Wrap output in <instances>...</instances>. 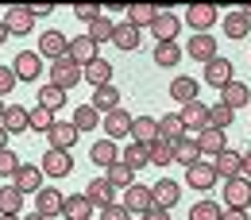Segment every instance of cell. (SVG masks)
<instances>
[{"label": "cell", "instance_id": "59", "mask_svg": "<svg viewBox=\"0 0 251 220\" xmlns=\"http://www.w3.org/2000/svg\"><path fill=\"white\" fill-rule=\"evenodd\" d=\"M0 220H20V217H4V213H0Z\"/></svg>", "mask_w": 251, "mask_h": 220}, {"label": "cell", "instance_id": "53", "mask_svg": "<svg viewBox=\"0 0 251 220\" xmlns=\"http://www.w3.org/2000/svg\"><path fill=\"white\" fill-rule=\"evenodd\" d=\"M240 155H244V162H240V178H248V182H251V147H248V151H240Z\"/></svg>", "mask_w": 251, "mask_h": 220}, {"label": "cell", "instance_id": "52", "mask_svg": "<svg viewBox=\"0 0 251 220\" xmlns=\"http://www.w3.org/2000/svg\"><path fill=\"white\" fill-rule=\"evenodd\" d=\"M220 220H251V217H248V209H224Z\"/></svg>", "mask_w": 251, "mask_h": 220}, {"label": "cell", "instance_id": "26", "mask_svg": "<svg viewBox=\"0 0 251 220\" xmlns=\"http://www.w3.org/2000/svg\"><path fill=\"white\" fill-rule=\"evenodd\" d=\"M4 131H8V135L31 131V120H27V108H24V104H8V108H4Z\"/></svg>", "mask_w": 251, "mask_h": 220}, {"label": "cell", "instance_id": "30", "mask_svg": "<svg viewBox=\"0 0 251 220\" xmlns=\"http://www.w3.org/2000/svg\"><path fill=\"white\" fill-rule=\"evenodd\" d=\"M158 139V120L155 116H135L131 120V143H155Z\"/></svg>", "mask_w": 251, "mask_h": 220}, {"label": "cell", "instance_id": "41", "mask_svg": "<svg viewBox=\"0 0 251 220\" xmlns=\"http://www.w3.org/2000/svg\"><path fill=\"white\" fill-rule=\"evenodd\" d=\"M182 62V47L178 43H155V66H178Z\"/></svg>", "mask_w": 251, "mask_h": 220}, {"label": "cell", "instance_id": "27", "mask_svg": "<svg viewBox=\"0 0 251 220\" xmlns=\"http://www.w3.org/2000/svg\"><path fill=\"white\" fill-rule=\"evenodd\" d=\"M174 162H182V166H193V162H201V151H197V135H182V139H174Z\"/></svg>", "mask_w": 251, "mask_h": 220}, {"label": "cell", "instance_id": "24", "mask_svg": "<svg viewBox=\"0 0 251 220\" xmlns=\"http://www.w3.org/2000/svg\"><path fill=\"white\" fill-rule=\"evenodd\" d=\"M248 100H251V89L244 85V81H228V85L220 89V104H224V108H232V112H236V108H244Z\"/></svg>", "mask_w": 251, "mask_h": 220}, {"label": "cell", "instance_id": "8", "mask_svg": "<svg viewBox=\"0 0 251 220\" xmlns=\"http://www.w3.org/2000/svg\"><path fill=\"white\" fill-rule=\"evenodd\" d=\"M62 201H66V197L58 193V189L43 186L39 193H35V213H39L43 220H50V217H62Z\"/></svg>", "mask_w": 251, "mask_h": 220}, {"label": "cell", "instance_id": "14", "mask_svg": "<svg viewBox=\"0 0 251 220\" xmlns=\"http://www.w3.org/2000/svg\"><path fill=\"white\" fill-rule=\"evenodd\" d=\"M151 193H155V205H158V209H166V213L182 201V186H178L174 178H158L155 186H151Z\"/></svg>", "mask_w": 251, "mask_h": 220}, {"label": "cell", "instance_id": "42", "mask_svg": "<svg viewBox=\"0 0 251 220\" xmlns=\"http://www.w3.org/2000/svg\"><path fill=\"white\" fill-rule=\"evenodd\" d=\"M27 120H31V131H43V135H47V131L54 127V112L43 108V104H31V108H27Z\"/></svg>", "mask_w": 251, "mask_h": 220}, {"label": "cell", "instance_id": "45", "mask_svg": "<svg viewBox=\"0 0 251 220\" xmlns=\"http://www.w3.org/2000/svg\"><path fill=\"white\" fill-rule=\"evenodd\" d=\"M232 120H236V112H232V108H224V104H213V108H209V127H217V131H228V127H232Z\"/></svg>", "mask_w": 251, "mask_h": 220}, {"label": "cell", "instance_id": "12", "mask_svg": "<svg viewBox=\"0 0 251 220\" xmlns=\"http://www.w3.org/2000/svg\"><path fill=\"white\" fill-rule=\"evenodd\" d=\"M182 31V20L174 16V12H158L155 24H151V35H155V43H174Z\"/></svg>", "mask_w": 251, "mask_h": 220}, {"label": "cell", "instance_id": "28", "mask_svg": "<svg viewBox=\"0 0 251 220\" xmlns=\"http://www.w3.org/2000/svg\"><path fill=\"white\" fill-rule=\"evenodd\" d=\"M158 12H162V8H155V4H127V24H131V27H139V31H143V27H151V24H155V16Z\"/></svg>", "mask_w": 251, "mask_h": 220}, {"label": "cell", "instance_id": "31", "mask_svg": "<svg viewBox=\"0 0 251 220\" xmlns=\"http://www.w3.org/2000/svg\"><path fill=\"white\" fill-rule=\"evenodd\" d=\"M70 58H74L77 66H89L93 58H100V54H97V43L89 39V35H81V39H70Z\"/></svg>", "mask_w": 251, "mask_h": 220}, {"label": "cell", "instance_id": "18", "mask_svg": "<svg viewBox=\"0 0 251 220\" xmlns=\"http://www.w3.org/2000/svg\"><path fill=\"white\" fill-rule=\"evenodd\" d=\"M39 170L50 174V178H66V174L74 170V158H70V151H47L43 162H39Z\"/></svg>", "mask_w": 251, "mask_h": 220}, {"label": "cell", "instance_id": "57", "mask_svg": "<svg viewBox=\"0 0 251 220\" xmlns=\"http://www.w3.org/2000/svg\"><path fill=\"white\" fill-rule=\"evenodd\" d=\"M20 220H43V217H39V213H31V217H20Z\"/></svg>", "mask_w": 251, "mask_h": 220}, {"label": "cell", "instance_id": "3", "mask_svg": "<svg viewBox=\"0 0 251 220\" xmlns=\"http://www.w3.org/2000/svg\"><path fill=\"white\" fill-rule=\"evenodd\" d=\"M182 127H186L189 135H201L205 127H209V104H201V100H189V104H182Z\"/></svg>", "mask_w": 251, "mask_h": 220}, {"label": "cell", "instance_id": "15", "mask_svg": "<svg viewBox=\"0 0 251 220\" xmlns=\"http://www.w3.org/2000/svg\"><path fill=\"white\" fill-rule=\"evenodd\" d=\"M47 139H50V151H70L77 143V127L70 120H54V127L47 131Z\"/></svg>", "mask_w": 251, "mask_h": 220}, {"label": "cell", "instance_id": "47", "mask_svg": "<svg viewBox=\"0 0 251 220\" xmlns=\"http://www.w3.org/2000/svg\"><path fill=\"white\" fill-rule=\"evenodd\" d=\"M16 170H20V155H16L12 147H8V151H0V178H8V182H12V178H16Z\"/></svg>", "mask_w": 251, "mask_h": 220}, {"label": "cell", "instance_id": "32", "mask_svg": "<svg viewBox=\"0 0 251 220\" xmlns=\"http://www.w3.org/2000/svg\"><path fill=\"white\" fill-rule=\"evenodd\" d=\"M70 124L77 127V135H89V131L100 124V112H97L93 104H77V108H74V120H70Z\"/></svg>", "mask_w": 251, "mask_h": 220}, {"label": "cell", "instance_id": "19", "mask_svg": "<svg viewBox=\"0 0 251 220\" xmlns=\"http://www.w3.org/2000/svg\"><path fill=\"white\" fill-rule=\"evenodd\" d=\"M12 186L20 189V193H24V197H27V193H39V189H43V170H39V166H24V162H20V170H16V178H12Z\"/></svg>", "mask_w": 251, "mask_h": 220}, {"label": "cell", "instance_id": "40", "mask_svg": "<svg viewBox=\"0 0 251 220\" xmlns=\"http://www.w3.org/2000/svg\"><path fill=\"white\" fill-rule=\"evenodd\" d=\"M170 97H174L178 104L197 100V81H193V77H174V81H170Z\"/></svg>", "mask_w": 251, "mask_h": 220}, {"label": "cell", "instance_id": "54", "mask_svg": "<svg viewBox=\"0 0 251 220\" xmlns=\"http://www.w3.org/2000/svg\"><path fill=\"white\" fill-rule=\"evenodd\" d=\"M0 151H8V131H4V124H0Z\"/></svg>", "mask_w": 251, "mask_h": 220}, {"label": "cell", "instance_id": "5", "mask_svg": "<svg viewBox=\"0 0 251 220\" xmlns=\"http://www.w3.org/2000/svg\"><path fill=\"white\" fill-rule=\"evenodd\" d=\"M70 54V39L62 31H43L39 35V58H50V62H58Z\"/></svg>", "mask_w": 251, "mask_h": 220}, {"label": "cell", "instance_id": "33", "mask_svg": "<svg viewBox=\"0 0 251 220\" xmlns=\"http://www.w3.org/2000/svg\"><path fill=\"white\" fill-rule=\"evenodd\" d=\"M20 209H24V193L12 186V182H4L0 186V213L4 217H20Z\"/></svg>", "mask_w": 251, "mask_h": 220}, {"label": "cell", "instance_id": "17", "mask_svg": "<svg viewBox=\"0 0 251 220\" xmlns=\"http://www.w3.org/2000/svg\"><path fill=\"white\" fill-rule=\"evenodd\" d=\"M186 54L197 58L201 66H209L213 58H217V39H213V35H193V39L186 43Z\"/></svg>", "mask_w": 251, "mask_h": 220}, {"label": "cell", "instance_id": "55", "mask_svg": "<svg viewBox=\"0 0 251 220\" xmlns=\"http://www.w3.org/2000/svg\"><path fill=\"white\" fill-rule=\"evenodd\" d=\"M8 39H12V35H8V27H4V20H0V47H4Z\"/></svg>", "mask_w": 251, "mask_h": 220}, {"label": "cell", "instance_id": "38", "mask_svg": "<svg viewBox=\"0 0 251 220\" xmlns=\"http://www.w3.org/2000/svg\"><path fill=\"white\" fill-rule=\"evenodd\" d=\"M248 31H251V20L240 12V8L224 16V35H228V39H248Z\"/></svg>", "mask_w": 251, "mask_h": 220}, {"label": "cell", "instance_id": "43", "mask_svg": "<svg viewBox=\"0 0 251 220\" xmlns=\"http://www.w3.org/2000/svg\"><path fill=\"white\" fill-rule=\"evenodd\" d=\"M120 162H124V166H131V170H143V166H151V162H147V147H143V143H127L124 155H120Z\"/></svg>", "mask_w": 251, "mask_h": 220}, {"label": "cell", "instance_id": "29", "mask_svg": "<svg viewBox=\"0 0 251 220\" xmlns=\"http://www.w3.org/2000/svg\"><path fill=\"white\" fill-rule=\"evenodd\" d=\"M62 217L66 220H93V205L85 201V193H74L62 201Z\"/></svg>", "mask_w": 251, "mask_h": 220}, {"label": "cell", "instance_id": "36", "mask_svg": "<svg viewBox=\"0 0 251 220\" xmlns=\"http://www.w3.org/2000/svg\"><path fill=\"white\" fill-rule=\"evenodd\" d=\"M182 135H186V127H182V116H178V112H166V116H158V139L174 143V139H182Z\"/></svg>", "mask_w": 251, "mask_h": 220}, {"label": "cell", "instance_id": "16", "mask_svg": "<svg viewBox=\"0 0 251 220\" xmlns=\"http://www.w3.org/2000/svg\"><path fill=\"white\" fill-rule=\"evenodd\" d=\"M224 201H228V209H248V205H251V182H248V178H232V182H224Z\"/></svg>", "mask_w": 251, "mask_h": 220}, {"label": "cell", "instance_id": "49", "mask_svg": "<svg viewBox=\"0 0 251 220\" xmlns=\"http://www.w3.org/2000/svg\"><path fill=\"white\" fill-rule=\"evenodd\" d=\"M12 89H16V70L0 62V97H8Z\"/></svg>", "mask_w": 251, "mask_h": 220}, {"label": "cell", "instance_id": "48", "mask_svg": "<svg viewBox=\"0 0 251 220\" xmlns=\"http://www.w3.org/2000/svg\"><path fill=\"white\" fill-rule=\"evenodd\" d=\"M100 12H104L100 4H74V16H77L81 24H93V20L100 16Z\"/></svg>", "mask_w": 251, "mask_h": 220}, {"label": "cell", "instance_id": "34", "mask_svg": "<svg viewBox=\"0 0 251 220\" xmlns=\"http://www.w3.org/2000/svg\"><path fill=\"white\" fill-rule=\"evenodd\" d=\"M104 178H108V186L116 189V193H124L127 186H135V170H131V166H124V162L108 166V170H104Z\"/></svg>", "mask_w": 251, "mask_h": 220}, {"label": "cell", "instance_id": "23", "mask_svg": "<svg viewBox=\"0 0 251 220\" xmlns=\"http://www.w3.org/2000/svg\"><path fill=\"white\" fill-rule=\"evenodd\" d=\"M205 81H209V85H213V89H224V85H228V81H236V77H232V62H228V58H213V62L205 66Z\"/></svg>", "mask_w": 251, "mask_h": 220}, {"label": "cell", "instance_id": "9", "mask_svg": "<svg viewBox=\"0 0 251 220\" xmlns=\"http://www.w3.org/2000/svg\"><path fill=\"white\" fill-rule=\"evenodd\" d=\"M85 201H89L93 209H108V205H116V189L108 186V178H89Z\"/></svg>", "mask_w": 251, "mask_h": 220}, {"label": "cell", "instance_id": "20", "mask_svg": "<svg viewBox=\"0 0 251 220\" xmlns=\"http://www.w3.org/2000/svg\"><path fill=\"white\" fill-rule=\"evenodd\" d=\"M93 104L100 116H108V112H116V108H124V97H120V89L116 85H104V89H93Z\"/></svg>", "mask_w": 251, "mask_h": 220}, {"label": "cell", "instance_id": "13", "mask_svg": "<svg viewBox=\"0 0 251 220\" xmlns=\"http://www.w3.org/2000/svg\"><path fill=\"white\" fill-rule=\"evenodd\" d=\"M81 81H89L93 89L112 85V62H108V58H93L89 66H81Z\"/></svg>", "mask_w": 251, "mask_h": 220}, {"label": "cell", "instance_id": "25", "mask_svg": "<svg viewBox=\"0 0 251 220\" xmlns=\"http://www.w3.org/2000/svg\"><path fill=\"white\" fill-rule=\"evenodd\" d=\"M240 162H244V155H240V151H220V155L213 158V166H217V178H224V182L240 178Z\"/></svg>", "mask_w": 251, "mask_h": 220}, {"label": "cell", "instance_id": "10", "mask_svg": "<svg viewBox=\"0 0 251 220\" xmlns=\"http://www.w3.org/2000/svg\"><path fill=\"white\" fill-rule=\"evenodd\" d=\"M186 24L197 35H209V27L217 24V8H213V4H189L186 8Z\"/></svg>", "mask_w": 251, "mask_h": 220}, {"label": "cell", "instance_id": "39", "mask_svg": "<svg viewBox=\"0 0 251 220\" xmlns=\"http://www.w3.org/2000/svg\"><path fill=\"white\" fill-rule=\"evenodd\" d=\"M112 27H116V24H112V20H108V16L100 12V16H97L93 24H85V35L93 39L97 47H100V43H112Z\"/></svg>", "mask_w": 251, "mask_h": 220}, {"label": "cell", "instance_id": "46", "mask_svg": "<svg viewBox=\"0 0 251 220\" xmlns=\"http://www.w3.org/2000/svg\"><path fill=\"white\" fill-rule=\"evenodd\" d=\"M220 213H224V209H220L217 201L205 197V201H197V205L189 209V220H220Z\"/></svg>", "mask_w": 251, "mask_h": 220}, {"label": "cell", "instance_id": "4", "mask_svg": "<svg viewBox=\"0 0 251 220\" xmlns=\"http://www.w3.org/2000/svg\"><path fill=\"white\" fill-rule=\"evenodd\" d=\"M12 70H16V81H39V77H43V58H39V50H20L16 62H12Z\"/></svg>", "mask_w": 251, "mask_h": 220}, {"label": "cell", "instance_id": "1", "mask_svg": "<svg viewBox=\"0 0 251 220\" xmlns=\"http://www.w3.org/2000/svg\"><path fill=\"white\" fill-rule=\"evenodd\" d=\"M77 81H81V66L74 62L70 54H66V58H58V62H50V85H54V89L70 93Z\"/></svg>", "mask_w": 251, "mask_h": 220}, {"label": "cell", "instance_id": "50", "mask_svg": "<svg viewBox=\"0 0 251 220\" xmlns=\"http://www.w3.org/2000/svg\"><path fill=\"white\" fill-rule=\"evenodd\" d=\"M100 220H131V213H127L124 205L116 201V205H108V209H100Z\"/></svg>", "mask_w": 251, "mask_h": 220}, {"label": "cell", "instance_id": "35", "mask_svg": "<svg viewBox=\"0 0 251 220\" xmlns=\"http://www.w3.org/2000/svg\"><path fill=\"white\" fill-rule=\"evenodd\" d=\"M143 147H147V162H151V166H170V162H174V143H166V139L143 143Z\"/></svg>", "mask_w": 251, "mask_h": 220}, {"label": "cell", "instance_id": "2", "mask_svg": "<svg viewBox=\"0 0 251 220\" xmlns=\"http://www.w3.org/2000/svg\"><path fill=\"white\" fill-rule=\"evenodd\" d=\"M120 205H124L131 217H143V213L155 205V193H151V186H139V182H135V186H127L124 193H120Z\"/></svg>", "mask_w": 251, "mask_h": 220}, {"label": "cell", "instance_id": "11", "mask_svg": "<svg viewBox=\"0 0 251 220\" xmlns=\"http://www.w3.org/2000/svg\"><path fill=\"white\" fill-rule=\"evenodd\" d=\"M31 24H35V16H31L27 4H16V8L4 12V27H8V35H31Z\"/></svg>", "mask_w": 251, "mask_h": 220}, {"label": "cell", "instance_id": "22", "mask_svg": "<svg viewBox=\"0 0 251 220\" xmlns=\"http://www.w3.org/2000/svg\"><path fill=\"white\" fill-rule=\"evenodd\" d=\"M89 162L108 170V166H116V162H120V147H116L112 139H97L93 147H89Z\"/></svg>", "mask_w": 251, "mask_h": 220}, {"label": "cell", "instance_id": "7", "mask_svg": "<svg viewBox=\"0 0 251 220\" xmlns=\"http://www.w3.org/2000/svg\"><path fill=\"white\" fill-rule=\"evenodd\" d=\"M197 151H201V158H205V162H213L220 151H228V135H224V131H217V127H205V131L197 135Z\"/></svg>", "mask_w": 251, "mask_h": 220}, {"label": "cell", "instance_id": "51", "mask_svg": "<svg viewBox=\"0 0 251 220\" xmlns=\"http://www.w3.org/2000/svg\"><path fill=\"white\" fill-rule=\"evenodd\" d=\"M139 220H170V213H166V209H158V205H151V209H147Z\"/></svg>", "mask_w": 251, "mask_h": 220}, {"label": "cell", "instance_id": "58", "mask_svg": "<svg viewBox=\"0 0 251 220\" xmlns=\"http://www.w3.org/2000/svg\"><path fill=\"white\" fill-rule=\"evenodd\" d=\"M4 108H8V104H0V124H4Z\"/></svg>", "mask_w": 251, "mask_h": 220}, {"label": "cell", "instance_id": "56", "mask_svg": "<svg viewBox=\"0 0 251 220\" xmlns=\"http://www.w3.org/2000/svg\"><path fill=\"white\" fill-rule=\"evenodd\" d=\"M240 12H244V16H248V20H251V4H244V8H240Z\"/></svg>", "mask_w": 251, "mask_h": 220}, {"label": "cell", "instance_id": "6", "mask_svg": "<svg viewBox=\"0 0 251 220\" xmlns=\"http://www.w3.org/2000/svg\"><path fill=\"white\" fill-rule=\"evenodd\" d=\"M186 186L189 189H201V193H205V189H213V186H217V166H213V162H205V158H201V162H193V166H186Z\"/></svg>", "mask_w": 251, "mask_h": 220}, {"label": "cell", "instance_id": "21", "mask_svg": "<svg viewBox=\"0 0 251 220\" xmlns=\"http://www.w3.org/2000/svg\"><path fill=\"white\" fill-rule=\"evenodd\" d=\"M131 120H135V116H131L127 108H116V112H108V116H104V131H108L104 139H112V143H116L120 135H131Z\"/></svg>", "mask_w": 251, "mask_h": 220}, {"label": "cell", "instance_id": "44", "mask_svg": "<svg viewBox=\"0 0 251 220\" xmlns=\"http://www.w3.org/2000/svg\"><path fill=\"white\" fill-rule=\"evenodd\" d=\"M35 104H43V108H50V112H58V108L66 104V93H62V89H54V85L47 81V85L39 89V100H35Z\"/></svg>", "mask_w": 251, "mask_h": 220}, {"label": "cell", "instance_id": "37", "mask_svg": "<svg viewBox=\"0 0 251 220\" xmlns=\"http://www.w3.org/2000/svg\"><path fill=\"white\" fill-rule=\"evenodd\" d=\"M112 43L120 47V50H139V27H131V24H116L112 27Z\"/></svg>", "mask_w": 251, "mask_h": 220}]
</instances>
